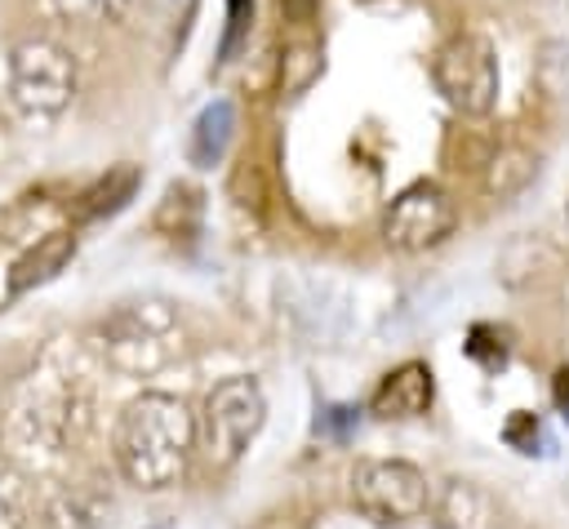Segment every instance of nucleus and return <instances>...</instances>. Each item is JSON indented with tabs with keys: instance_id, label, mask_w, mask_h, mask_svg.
<instances>
[{
	"instance_id": "4468645a",
	"label": "nucleus",
	"mask_w": 569,
	"mask_h": 529,
	"mask_svg": "<svg viewBox=\"0 0 569 529\" xmlns=\"http://www.w3.org/2000/svg\"><path fill=\"white\" fill-rule=\"evenodd\" d=\"M200 191L196 187H187V182H173L169 191H164V200H160V209H156V231H164V236H196V227H200Z\"/></svg>"
},
{
	"instance_id": "6ab92c4d",
	"label": "nucleus",
	"mask_w": 569,
	"mask_h": 529,
	"mask_svg": "<svg viewBox=\"0 0 569 529\" xmlns=\"http://www.w3.org/2000/svg\"><path fill=\"white\" fill-rule=\"evenodd\" d=\"M502 440H507L511 449H520V453H542V449H538V445H542V427H538V418L525 413V409H516V413L507 418Z\"/></svg>"
},
{
	"instance_id": "9b49d317",
	"label": "nucleus",
	"mask_w": 569,
	"mask_h": 529,
	"mask_svg": "<svg viewBox=\"0 0 569 529\" xmlns=\"http://www.w3.org/2000/svg\"><path fill=\"white\" fill-rule=\"evenodd\" d=\"M231 138H236V102L213 98V102L196 116V124H191L187 160H191L196 169H213V164H222V156H227Z\"/></svg>"
},
{
	"instance_id": "412c9836",
	"label": "nucleus",
	"mask_w": 569,
	"mask_h": 529,
	"mask_svg": "<svg viewBox=\"0 0 569 529\" xmlns=\"http://www.w3.org/2000/svg\"><path fill=\"white\" fill-rule=\"evenodd\" d=\"M0 529H27V511H22V502H18V493L4 489V485H0Z\"/></svg>"
},
{
	"instance_id": "dca6fc26",
	"label": "nucleus",
	"mask_w": 569,
	"mask_h": 529,
	"mask_svg": "<svg viewBox=\"0 0 569 529\" xmlns=\"http://www.w3.org/2000/svg\"><path fill=\"white\" fill-rule=\"evenodd\" d=\"M325 58H320V44L311 40H293L284 44V58H280V93H302L316 84Z\"/></svg>"
},
{
	"instance_id": "4be33fe9",
	"label": "nucleus",
	"mask_w": 569,
	"mask_h": 529,
	"mask_svg": "<svg viewBox=\"0 0 569 529\" xmlns=\"http://www.w3.org/2000/svg\"><path fill=\"white\" fill-rule=\"evenodd\" d=\"M280 9H284L289 22H311L316 9H320V0H280Z\"/></svg>"
},
{
	"instance_id": "f257e3e1",
	"label": "nucleus",
	"mask_w": 569,
	"mask_h": 529,
	"mask_svg": "<svg viewBox=\"0 0 569 529\" xmlns=\"http://www.w3.org/2000/svg\"><path fill=\"white\" fill-rule=\"evenodd\" d=\"M111 453L120 476L142 493L173 489L196 453V413L169 391H142L124 405Z\"/></svg>"
},
{
	"instance_id": "f8f14e48",
	"label": "nucleus",
	"mask_w": 569,
	"mask_h": 529,
	"mask_svg": "<svg viewBox=\"0 0 569 529\" xmlns=\"http://www.w3.org/2000/svg\"><path fill=\"white\" fill-rule=\"evenodd\" d=\"M138 182H142V173H138V164H116V169H107L84 196H80V204H76V218L80 222H98V218H111V213H120L129 200H133V191H138Z\"/></svg>"
},
{
	"instance_id": "aec40b11",
	"label": "nucleus",
	"mask_w": 569,
	"mask_h": 529,
	"mask_svg": "<svg viewBox=\"0 0 569 529\" xmlns=\"http://www.w3.org/2000/svg\"><path fill=\"white\" fill-rule=\"evenodd\" d=\"M351 422H356V409H351V405H329V409L320 413V422H316V427H320V431H329L333 440H342Z\"/></svg>"
},
{
	"instance_id": "6e6552de",
	"label": "nucleus",
	"mask_w": 569,
	"mask_h": 529,
	"mask_svg": "<svg viewBox=\"0 0 569 529\" xmlns=\"http://www.w3.org/2000/svg\"><path fill=\"white\" fill-rule=\"evenodd\" d=\"M453 227H458V209L436 182L405 187L382 213V240L400 253H422V249L440 244Z\"/></svg>"
},
{
	"instance_id": "1a4fd4ad",
	"label": "nucleus",
	"mask_w": 569,
	"mask_h": 529,
	"mask_svg": "<svg viewBox=\"0 0 569 529\" xmlns=\"http://www.w3.org/2000/svg\"><path fill=\"white\" fill-rule=\"evenodd\" d=\"M71 258H76V231H71V227H49V231H40V236L18 253V262L9 267V298H22V293L49 285L58 271H67Z\"/></svg>"
},
{
	"instance_id": "f03ea898",
	"label": "nucleus",
	"mask_w": 569,
	"mask_h": 529,
	"mask_svg": "<svg viewBox=\"0 0 569 529\" xmlns=\"http://www.w3.org/2000/svg\"><path fill=\"white\" fill-rule=\"evenodd\" d=\"M93 351L124 378H151L187 351V329L169 298H129L98 320Z\"/></svg>"
},
{
	"instance_id": "9d476101",
	"label": "nucleus",
	"mask_w": 569,
	"mask_h": 529,
	"mask_svg": "<svg viewBox=\"0 0 569 529\" xmlns=\"http://www.w3.org/2000/svg\"><path fill=\"white\" fill-rule=\"evenodd\" d=\"M431 396H436V382H431V369L422 365V360H405V365H396L382 382H378V391H373V400H369V413H378V418H422L427 409H431Z\"/></svg>"
},
{
	"instance_id": "7ed1b4c3",
	"label": "nucleus",
	"mask_w": 569,
	"mask_h": 529,
	"mask_svg": "<svg viewBox=\"0 0 569 529\" xmlns=\"http://www.w3.org/2000/svg\"><path fill=\"white\" fill-rule=\"evenodd\" d=\"M84 427H89V396L76 378H36L31 373L18 405L9 409V445L31 467L62 458Z\"/></svg>"
},
{
	"instance_id": "423d86ee",
	"label": "nucleus",
	"mask_w": 569,
	"mask_h": 529,
	"mask_svg": "<svg viewBox=\"0 0 569 529\" xmlns=\"http://www.w3.org/2000/svg\"><path fill=\"white\" fill-rule=\"evenodd\" d=\"M431 80H436V89L445 93V102L458 116H489L493 102H498V84H502L498 53H493V44L485 36L458 31L436 49Z\"/></svg>"
},
{
	"instance_id": "39448f33",
	"label": "nucleus",
	"mask_w": 569,
	"mask_h": 529,
	"mask_svg": "<svg viewBox=\"0 0 569 529\" xmlns=\"http://www.w3.org/2000/svg\"><path fill=\"white\" fill-rule=\"evenodd\" d=\"M9 98L36 120H53L76 98V62L49 36H27L9 49Z\"/></svg>"
},
{
	"instance_id": "2eb2a0df",
	"label": "nucleus",
	"mask_w": 569,
	"mask_h": 529,
	"mask_svg": "<svg viewBox=\"0 0 569 529\" xmlns=\"http://www.w3.org/2000/svg\"><path fill=\"white\" fill-rule=\"evenodd\" d=\"M533 169H538V160L529 156V151H520V147H502L493 160H489V169H485V191L489 196H516V191H525V182L533 178Z\"/></svg>"
},
{
	"instance_id": "ddd939ff",
	"label": "nucleus",
	"mask_w": 569,
	"mask_h": 529,
	"mask_svg": "<svg viewBox=\"0 0 569 529\" xmlns=\"http://www.w3.org/2000/svg\"><path fill=\"white\" fill-rule=\"evenodd\" d=\"M107 516H111V502L84 485H71L58 498H49L53 529H107Z\"/></svg>"
},
{
	"instance_id": "a211bd4d",
	"label": "nucleus",
	"mask_w": 569,
	"mask_h": 529,
	"mask_svg": "<svg viewBox=\"0 0 569 529\" xmlns=\"http://www.w3.org/2000/svg\"><path fill=\"white\" fill-rule=\"evenodd\" d=\"M249 27H253V0H227V27H222L218 62H231L249 44Z\"/></svg>"
},
{
	"instance_id": "20e7f679",
	"label": "nucleus",
	"mask_w": 569,
	"mask_h": 529,
	"mask_svg": "<svg viewBox=\"0 0 569 529\" xmlns=\"http://www.w3.org/2000/svg\"><path fill=\"white\" fill-rule=\"evenodd\" d=\"M262 422H267V396H262L258 378L231 373V378L213 382V391L204 396V405L196 413V449L213 471H227L244 458V449L253 445Z\"/></svg>"
},
{
	"instance_id": "0eeeda50",
	"label": "nucleus",
	"mask_w": 569,
	"mask_h": 529,
	"mask_svg": "<svg viewBox=\"0 0 569 529\" xmlns=\"http://www.w3.org/2000/svg\"><path fill=\"white\" fill-rule=\"evenodd\" d=\"M351 502L373 525H409L431 507V480L405 458H360L351 467Z\"/></svg>"
},
{
	"instance_id": "5701e85b",
	"label": "nucleus",
	"mask_w": 569,
	"mask_h": 529,
	"mask_svg": "<svg viewBox=\"0 0 569 529\" xmlns=\"http://www.w3.org/2000/svg\"><path fill=\"white\" fill-rule=\"evenodd\" d=\"M556 405H560V413L569 418V369L556 373Z\"/></svg>"
},
{
	"instance_id": "f3484780",
	"label": "nucleus",
	"mask_w": 569,
	"mask_h": 529,
	"mask_svg": "<svg viewBox=\"0 0 569 529\" xmlns=\"http://www.w3.org/2000/svg\"><path fill=\"white\" fill-rule=\"evenodd\" d=\"M133 0H53V13L76 27H107L129 13Z\"/></svg>"
}]
</instances>
